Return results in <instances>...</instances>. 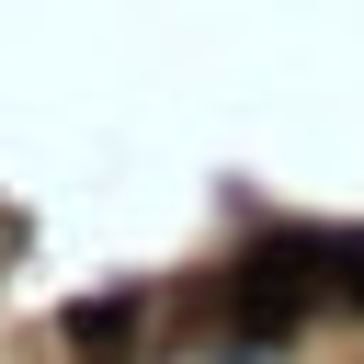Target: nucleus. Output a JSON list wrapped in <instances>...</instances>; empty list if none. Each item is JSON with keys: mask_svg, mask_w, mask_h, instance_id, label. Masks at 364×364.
Listing matches in <instances>:
<instances>
[{"mask_svg": "<svg viewBox=\"0 0 364 364\" xmlns=\"http://www.w3.org/2000/svg\"><path fill=\"white\" fill-rule=\"evenodd\" d=\"M307 262H318V239H262V250H239L228 307H239L250 341H284V330L307 318Z\"/></svg>", "mask_w": 364, "mask_h": 364, "instance_id": "1", "label": "nucleus"}, {"mask_svg": "<svg viewBox=\"0 0 364 364\" xmlns=\"http://www.w3.org/2000/svg\"><path fill=\"white\" fill-rule=\"evenodd\" d=\"M68 353L80 364H125L136 353V296H80L68 307Z\"/></svg>", "mask_w": 364, "mask_h": 364, "instance_id": "2", "label": "nucleus"}, {"mask_svg": "<svg viewBox=\"0 0 364 364\" xmlns=\"http://www.w3.org/2000/svg\"><path fill=\"white\" fill-rule=\"evenodd\" d=\"M318 262H330V273H341V296H353V307H364V239H330V250H318Z\"/></svg>", "mask_w": 364, "mask_h": 364, "instance_id": "3", "label": "nucleus"}]
</instances>
